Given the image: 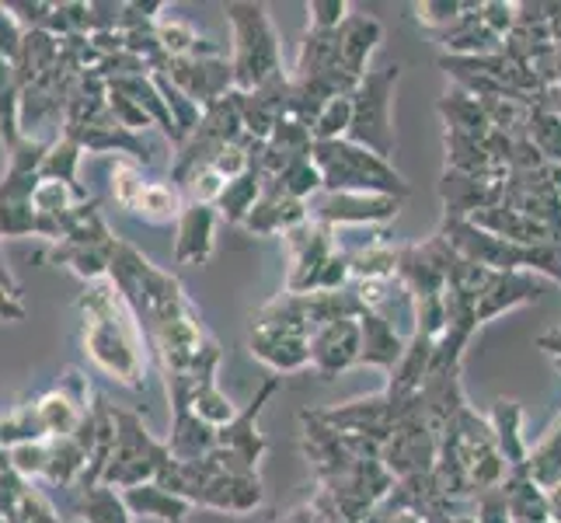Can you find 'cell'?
I'll return each mask as SVG.
<instances>
[{"mask_svg":"<svg viewBox=\"0 0 561 523\" xmlns=\"http://www.w3.org/2000/svg\"><path fill=\"white\" fill-rule=\"evenodd\" d=\"M84 356L112 380L140 391L147 374V332L112 280L88 283L77 297Z\"/></svg>","mask_w":561,"mask_h":523,"instance_id":"obj_1","label":"cell"},{"mask_svg":"<svg viewBox=\"0 0 561 523\" xmlns=\"http://www.w3.org/2000/svg\"><path fill=\"white\" fill-rule=\"evenodd\" d=\"M224 14L230 25V73H234V91L251 94L286 77L279 35L273 29L268 8L255 4V0H234V4H224Z\"/></svg>","mask_w":561,"mask_h":523,"instance_id":"obj_2","label":"cell"},{"mask_svg":"<svg viewBox=\"0 0 561 523\" xmlns=\"http://www.w3.org/2000/svg\"><path fill=\"white\" fill-rule=\"evenodd\" d=\"M439 235L450 241L457 255L489 269V273H537L561 283V245L524 248L506 238H495L471 220H443Z\"/></svg>","mask_w":561,"mask_h":523,"instance_id":"obj_3","label":"cell"},{"mask_svg":"<svg viewBox=\"0 0 561 523\" xmlns=\"http://www.w3.org/2000/svg\"><path fill=\"white\" fill-rule=\"evenodd\" d=\"M311 161L321 171V192H377V196H409V182L366 147L350 140H321L311 150Z\"/></svg>","mask_w":561,"mask_h":523,"instance_id":"obj_4","label":"cell"},{"mask_svg":"<svg viewBox=\"0 0 561 523\" xmlns=\"http://www.w3.org/2000/svg\"><path fill=\"white\" fill-rule=\"evenodd\" d=\"M168 461H171L168 443L150 436L140 412L115 409V447H112L102 486L119 489V492L147 486V481H158Z\"/></svg>","mask_w":561,"mask_h":523,"instance_id":"obj_5","label":"cell"},{"mask_svg":"<svg viewBox=\"0 0 561 523\" xmlns=\"http://www.w3.org/2000/svg\"><path fill=\"white\" fill-rule=\"evenodd\" d=\"M401 67L383 64L377 70H366V77L353 91V126H350V144L366 147L377 158L391 161L394 154V88H398Z\"/></svg>","mask_w":561,"mask_h":523,"instance_id":"obj_6","label":"cell"},{"mask_svg":"<svg viewBox=\"0 0 561 523\" xmlns=\"http://www.w3.org/2000/svg\"><path fill=\"white\" fill-rule=\"evenodd\" d=\"M283 377H268L262 384V391L255 395V401L248 405L244 412H238V419L217 430V451L209 457L220 464V471L227 475H259V461L265 454V436L259 433V416L265 409V401L279 391Z\"/></svg>","mask_w":561,"mask_h":523,"instance_id":"obj_7","label":"cell"},{"mask_svg":"<svg viewBox=\"0 0 561 523\" xmlns=\"http://www.w3.org/2000/svg\"><path fill=\"white\" fill-rule=\"evenodd\" d=\"M283 245L289 251V273H286V294H318V280L324 273L328 259L339 251L335 230L318 220H307L294 230H286Z\"/></svg>","mask_w":561,"mask_h":523,"instance_id":"obj_8","label":"cell"},{"mask_svg":"<svg viewBox=\"0 0 561 523\" xmlns=\"http://www.w3.org/2000/svg\"><path fill=\"white\" fill-rule=\"evenodd\" d=\"M404 200L394 196H377V192H318V196L307 203L311 209V220L324 227H374L387 224L401 213Z\"/></svg>","mask_w":561,"mask_h":523,"instance_id":"obj_9","label":"cell"},{"mask_svg":"<svg viewBox=\"0 0 561 523\" xmlns=\"http://www.w3.org/2000/svg\"><path fill=\"white\" fill-rule=\"evenodd\" d=\"M164 73L179 91H185L203 112L224 102L234 91V73H230L227 56H185V60H168Z\"/></svg>","mask_w":561,"mask_h":523,"instance_id":"obj_10","label":"cell"},{"mask_svg":"<svg viewBox=\"0 0 561 523\" xmlns=\"http://www.w3.org/2000/svg\"><path fill=\"white\" fill-rule=\"evenodd\" d=\"M363 356V325L359 318H339L314 328L311 336V371L324 380L359 366Z\"/></svg>","mask_w":561,"mask_h":523,"instance_id":"obj_11","label":"cell"},{"mask_svg":"<svg viewBox=\"0 0 561 523\" xmlns=\"http://www.w3.org/2000/svg\"><path fill=\"white\" fill-rule=\"evenodd\" d=\"M251 356L262 360L276 377L294 374L311 366V339L286 332V328H273V325H251Z\"/></svg>","mask_w":561,"mask_h":523,"instance_id":"obj_12","label":"cell"},{"mask_svg":"<svg viewBox=\"0 0 561 523\" xmlns=\"http://www.w3.org/2000/svg\"><path fill=\"white\" fill-rule=\"evenodd\" d=\"M439 196H443V206H447V220H471L481 209L502 206L506 182H489V179H474V174L443 171Z\"/></svg>","mask_w":561,"mask_h":523,"instance_id":"obj_13","label":"cell"},{"mask_svg":"<svg viewBox=\"0 0 561 523\" xmlns=\"http://www.w3.org/2000/svg\"><path fill=\"white\" fill-rule=\"evenodd\" d=\"M217 206L185 203L175 224V265H206L213 259V238H217Z\"/></svg>","mask_w":561,"mask_h":523,"instance_id":"obj_14","label":"cell"},{"mask_svg":"<svg viewBox=\"0 0 561 523\" xmlns=\"http://www.w3.org/2000/svg\"><path fill=\"white\" fill-rule=\"evenodd\" d=\"M540 294H545V283L534 273H492L478 294V325L506 315L513 307L537 304Z\"/></svg>","mask_w":561,"mask_h":523,"instance_id":"obj_15","label":"cell"},{"mask_svg":"<svg viewBox=\"0 0 561 523\" xmlns=\"http://www.w3.org/2000/svg\"><path fill=\"white\" fill-rule=\"evenodd\" d=\"M73 140L81 144V150H88V154H115V158L137 161L140 168L153 164V147L147 140V133H133V129L119 126L115 123V115L99 126H88L81 133H73Z\"/></svg>","mask_w":561,"mask_h":523,"instance_id":"obj_16","label":"cell"},{"mask_svg":"<svg viewBox=\"0 0 561 523\" xmlns=\"http://www.w3.org/2000/svg\"><path fill=\"white\" fill-rule=\"evenodd\" d=\"M339 60L345 67V73H353L356 81L366 77V64H370L374 49L380 46L383 38V25L377 22L374 14H350L339 25Z\"/></svg>","mask_w":561,"mask_h":523,"instance_id":"obj_17","label":"cell"},{"mask_svg":"<svg viewBox=\"0 0 561 523\" xmlns=\"http://www.w3.org/2000/svg\"><path fill=\"white\" fill-rule=\"evenodd\" d=\"M311 220V209L300 200H286L279 192H262V200L255 203V209L248 213V220L241 224L248 235H259V238H273V235H286L300 224Z\"/></svg>","mask_w":561,"mask_h":523,"instance_id":"obj_18","label":"cell"},{"mask_svg":"<svg viewBox=\"0 0 561 523\" xmlns=\"http://www.w3.org/2000/svg\"><path fill=\"white\" fill-rule=\"evenodd\" d=\"M359 325H363V356H359V366H377L383 374H394L398 363L404 356V342L394 325L387 321L383 315L377 311H363L359 315Z\"/></svg>","mask_w":561,"mask_h":523,"instance_id":"obj_19","label":"cell"},{"mask_svg":"<svg viewBox=\"0 0 561 523\" xmlns=\"http://www.w3.org/2000/svg\"><path fill=\"white\" fill-rule=\"evenodd\" d=\"M489 425H492V436H495V447H499L502 461L510 464V471L527 468L530 447H527L524 433H519V425H524V409H519V401L516 398H495Z\"/></svg>","mask_w":561,"mask_h":523,"instance_id":"obj_20","label":"cell"},{"mask_svg":"<svg viewBox=\"0 0 561 523\" xmlns=\"http://www.w3.org/2000/svg\"><path fill=\"white\" fill-rule=\"evenodd\" d=\"M439 43L450 49V56H489L502 49V38L481 22V4H471L450 29H443Z\"/></svg>","mask_w":561,"mask_h":523,"instance_id":"obj_21","label":"cell"},{"mask_svg":"<svg viewBox=\"0 0 561 523\" xmlns=\"http://www.w3.org/2000/svg\"><path fill=\"white\" fill-rule=\"evenodd\" d=\"M123 499H126L133 520L147 516V520H158V523H188L192 502L175 496V492H168L164 486H158V481H147V486L126 489Z\"/></svg>","mask_w":561,"mask_h":523,"instance_id":"obj_22","label":"cell"},{"mask_svg":"<svg viewBox=\"0 0 561 523\" xmlns=\"http://www.w3.org/2000/svg\"><path fill=\"white\" fill-rule=\"evenodd\" d=\"M119 245V241H115ZM115 245H102V248H73V245H53L46 251V262L49 265H67L77 280L88 283H99L108 280V269H112V255H115Z\"/></svg>","mask_w":561,"mask_h":523,"instance_id":"obj_23","label":"cell"},{"mask_svg":"<svg viewBox=\"0 0 561 523\" xmlns=\"http://www.w3.org/2000/svg\"><path fill=\"white\" fill-rule=\"evenodd\" d=\"M56 60H60V38L49 35L46 29L25 32V43L14 56V73H18V81H22V88H28L43 73H49L56 67Z\"/></svg>","mask_w":561,"mask_h":523,"instance_id":"obj_24","label":"cell"},{"mask_svg":"<svg viewBox=\"0 0 561 523\" xmlns=\"http://www.w3.org/2000/svg\"><path fill=\"white\" fill-rule=\"evenodd\" d=\"M439 115L447 120L450 133H463V137H474V140H489V133H492L485 109H481V102L463 88L450 91L447 99L439 102Z\"/></svg>","mask_w":561,"mask_h":523,"instance_id":"obj_25","label":"cell"},{"mask_svg":"<svg viewBox=\"0 0 561 523\" xmlns=\"http://www.w3.org/2000/svg\"><path fill=\"white\" fill-rule=\"evenodd\" d=\"M49 443V468H46V481L60 489H77L81 478L88 471V451L77 443V436H53Z\"/></svg>","mask_w":561,"mask_h":523,"instance_id":"obj_26","label":"cell"},{"mask_svg":"<svg viewBox=\"0 0 561 523\" xmlns=\"http://www.w3.org/2000/svg\"><path fill=\"white\" fill-rule=\"evenodd\" d=\"M262 192H265V179H262V171H259L255 164H251V168L241 174V179L227 182V189L220 192V200H217L220 220L241 227V224L248 220V213L255 209V203L262 200Z\"/></svg>","mask_w":561,"mask_h":523,"instance_id":"obj_27","label":"cell"},{"mask_svg":"<svg viewBox=\"0 0 561 523\" xmlns=\"http://www.w3.org/2000/svg\"><path fill=\"white\" fill-rule=\"evenodd\" d=\"M22 81H18L14 64L0 56V144L4 150H11L18 140L25 137L22 133Z\"/></svg>","mask_w":561,"mask_h":523,"instance_id":"obj_28","label":"cell"},{"mask_svg":"<svg viewBox=\"0 0 561 523\" xmlns=\"http://www.w3.org/2000/svg\"><path fill=\"white\" fill-rule=\"evenodd\" d=\"M185 203L188 200H185L182 185H175V182H147L144 196H140V203L133 213L144 217L147 224H171V220L179 224Z\"/></svg>","mask_w":561,"mask_h":523,"instance_id":"obj_29","label":"cell"},{"mask_svg":"<svg viewBox=\"0 0 561 523\" xmlns=\"http://www.w3.org/2000/svg\"><path fill=\"white\" fill-rule=\"evenodd\" d=\"M77 520H84V523H133V513H129L119 489L94 486V489H84L81 499H77Z\"/></svg>","mask_w":561,"mask_h":523,"instance_id":"obj_30","label":"cell"},{"mask_svg":"<svg viewBox=\"0 0 561 523\" xmlns=\"http://www.w3.org/2000/svg\"><path fill=\"white\" fill-rule=\"evenodd\" d=\"M46 440H49V433H46L43 419H38L35 398L22 401L8 416H0V447L4 451L22 447V443H46Z\"/></svg>","mask_w":561,"mask_h":523,"instance_id":"obj_31","label":"cell"},{"mask_svg":"<svg viewBox=\"0 0 561 523\" xmlns=\"http://www.w3.org/2000/svg\"><path fill=\"white\" fill-rule=\"evenodd\" d=\"M81 158L84 150L73 137L60 133V137L49 140V150H46V161L38 168V179L43 182H67V185H81L77 182V168H81Z\"/></svg>","mask_w":561,"mask_h":523,"instance_id":"obj_32","label":"cell"},{"mask_svg":"<svg viewBox=\"0 0 561 523\" xmlns=\"http://www.w3.org/2000/svg\"><path fill=\"white\" fill-rule=\"evenodd\" d=\"M88 189L84 185H67V182H38L35 196H32V206L38 217H53L60 220L64 213H70L73 206L88 203Z\"/></svg>","mask_w":561,"mask_h":523,"instance_id":"obj_33","label":"cell"},{"mask_svg":"<svg viewBox=\"0 0 561 523\" xmlns=\"http://www.w3.org/2000/svg\"><path fill=\"white\" fill-rule=\"evenodd\" d=\"M527 140L548 164H561V115L548 109H534L527 123Z\"/></svg>","mask_w":561,"mask_h":523,"instance_id":"obj_34","label":"cell"},{"mask_svg":"<svg viewBox=\"0 0 561 523\" xmlns=\"http://www.w3.org/2000/svg\"><path fill=\"white\" fill-rule=\"evenodd\" d=\"M112 200L119 203L123 209H137L144 189H147V179H144V168L137 161H126V158H115L112 164Z\"/></svg>","mask_w":561,"mask_h":523,"instance_id":"obj_35","label":"cell"},{"mask_svg":"<svg viewBox=\"0 0 561 523\" xmlns=\"http://www.w3.org/2000/svg\"><path fill=\"white\" fill-rule=\"evenodd\" d=\"M46 32L56 35V38L91 35V4H88V0H64V4H53Z\"/></svg>","mask_w":561,"mask_h":523,"instance_id":"obj_36","label":"cell"},{"mask_svg":"<svg viewBox=\"0 0 561 523\" xmlns=\"http://www.w3.org/2000/svg\"><path fill=\"white\" fill-rule=\"evenodd\" d=\"M350 126H353V94H345V99H332L321 109V115L311 126L314 144H321V140H345V137H350Z\"/></svg>","mask_w":561,"mask_h":523,"instance_id":"obj_37","label":"cell"},{"mask_svg":"<svg viewBox=\"0 0 561 523\" xmlns=\"http://www.w3.org/2000/svg\"><path fill=\"white\" fill-rule=\"evenodd\" d=\"M0 516H18L22 523H64L60 513L53 510V502L43 492H38V489H32V481H25V486L18 489L14 507L4 510Z\"/></svg>","mask_w":561,"mask_h":523,"instance_id":"obj_38","label":"cell"},{"mask_svg":"<svg viewBox=\"0 0 561 523\" xmlns=\"http://www.w3.org/2000/svg\"><path fill=\"white\" fill-rule=\"evenodd\" d=\"M38 238V213L32 203H0V241Z\"/></svg>","mask_w":561,"mask_h":523,"instance_id":"obj_39","label":"cell"},{"mask_svg":"<svg viewBox=\"0 0 561 523\" xmlns=\"http://www.w3.org/2000/svg\"><path fill=\"white\" fill-rule=\"evenodd\" d=\"M11 468L18 478H46L49 468V443H22V447H11Z\"/></svg>","mask_w":561,"mask_h":523,"instance_id":"obj_40","label":"cell"},{"mask_svg":"<svg viewBox=\"0 0 561 523\" xmlns=\"http://www.w3.org/2000/svg\"><path fill=\"white\" fill-rule=\"evenodd\" d=\"M468 8L471 4H457V0H425V4H415V18L433 35H439L443 29H450Z\"/></svg>","mask_w":561,"mask_h":523,"instance_id":"obj_41","label":"cell"},{"mask_svg":"<svg viewBox=\"0 0 561 523\" xmlns=\"http://www.w3.org/2000/svg\"><path fill=\"white\" fill-rule=\"evenodd\" d=\"M108 109H112V115H115V123L119 126H126V129H133V133H147L153 123L147 120V112L133 102V99H126L123 91H115V88H108Z\"/></svg>","mask_w":561,"mask_h":523,"instance_id":"obj_42","label":"cell"},{"mask_svg":"<svg viewBox=\"0 0 561 523\" xmlns=\"http://www.w3.org/2000/svg\"><path fill=\"white\" fill-rule=\"evenodd\" d=\"M307 14H311V25L314 32H335L345 18H350V4L345 0H311L307 4Z\"/></svg>","mask_w":561,"mask_h":523,"instance_id":"obj_43","label":"cell"},{"mask_svg":"<svg viewBox=\"0 0 561 523\" xmlns=\"http://www.w3.org/2000/svg\"><path fill=\"white\" fill-rule=\"evenodd\" d=\"M474 523H516L513 513H510V502H506L502 486L474 496Z\"/></svg>","mask_w":561,"mask_h":523,"instance_id":"obj_44","label":"cell"},{"mask_svg":"<svg viewBox=\"0 0 561 523\" xmlns=\"http://www.w3.org/2000/svg\"><path fill=\"white\" fill-rule=\"evenodd\" d=\"M4 8L18 18V25H22L25 32L46 29L49 14H53V4H49V0H4Z\"/></svg>","mask_w":561,"mask_h":523,"instance_id":"obj_45","label":"cell"},{"mask_svg":"<svg viewBox=\"0 0 561 523\" xmlns=\"http://www.w3.org/2000/svg\"><path fill=\"white\" fill-rule=\"evenodd\" d=\"M516 14H519V4H502V0H489V4H481V22H485L502 38V43L513 35Z\"/></svg>","mask_w":561,"mask_h":523,"instance_id":"obj_46","label":"cell"},{"mask_svg":"<svg viewBox=\"0 0 561 523\" xmlns=\"http://www.w3.org/2000/svg\"><path fill=\"white\" fill-rule=\"evenodd\" d=\"M22 43H25V29L18 25V18L4 8V0H0V56L14 64V56H18V49H22Z\"/></svg>","mask_w":561,"mask_h":523,"instance_id":"obj_47","label":"cell"},{"mask_svg":"<svg viewBox=\"0 0 561 523\" xmlns=\"http://www.w3.org/2000/svg\"><path fill=\"white\" fill-rule=\"evenodd\" d=\"M25 304L8 286H0V321H25Z\"/></svg>","mask_w":561,"mask_h":523,"instance_id":"obj_48","label":"cell"},{"mask_svg":"<svg viewBox=\"0 0 561 523\" xmlns=\"http://www.w3.org/2000/svg\"><path fill=\"white\" fill-rule=\"evenodd\" d=\"M279 523H324V516H321V510L314 507V502H304V507L289 510Z\"/></svg>","mask_w":561,"mask_h":523,"instance_id":"obj_49","label":"cell"},{"mask_svg":"<svg viewBox=\"0 0 561 523\" xmlns=\"http://www.w3.org/2000/svg\"><path fill=\"white\" fill-rule=\"evenodd\" d=\"M548 492V507H551V520L561 523V481H554V486H545Z\"/></svg>","mask_w":561,"mask_h":523,"instance_id":"obj_50","label":"cell"},{"mask_svg":"<svg viewBox=\"0 0 561 523\" xmlns=\"http://www.w3.org/2000/svg\"><path fill=\"white\" fill-rule=\"evenodd\" d=\"M380 513V520L383 523H425L419 513H412V510H398V513H383V510H377Z\"/></svg>","mask_w":561,"mask_h":523,"instance_id":"obj_51","label":"cell"},{"mask_svg":"<svg viewBox=\"0 0 561 523\" xmlns=\"http://www.w3.org/2000/svg\"><path fill=\"white\" fill-rule=\"evenodd\" d=\"M551 38H554V46H561V4H554V14H551Z\"/></svg>","mask_w":561,"mask_h":523,"instance_id":"obj_52","label":"cell"},{"mask_svg":"<svg viewBox=\"0 0 561 523\" xmlns=\"http://www.w3.org/2000/svg\"><path fill=\"white\" fill-rule=\"evenodd\" d=\"M454 523H474V516H457Z\"/></svg>","mask_w":561,"mask_h":523,"instance_id":"obj_53","label":"cell"},{"mask_svg":"<svg viewBox=\"0 0 561 523\" xmlns=\"http://www.w3.org/2000/svg\"><path fill=\"white\" fill-rule=\"evenodd\" d=\"M0 523H8V520H4V516H0Z\"/></svg>","mask_w":561,"mask_h":523,"instance_id":"obj_54","label":"cell"},{"mask_svg":"<svg viewBox=\"0 0 561 523\" xmlns=\"http://www.w3.org/2000/svg\"><path fill=\"white\" fill-rule=\"evenodd\" d=\"M73 523H84V520H73Z\"/></svg>","mask_w":561,"mask_h":523,"instance_id":"obj_55","label":"cell"},{"mask_svg":"<svg viewBox=\"0 0 561 523\" xmlns=\"http://www.w3.org/2000/svg\"><path fill=\"white\" fill-rule=\"evenodd\" d=\"M548 523H554V520H548Z\"/></svg>","mask_w":561,"mask_h":523,"instance_id":"obj_56","label":"cell"}]
</instances>
